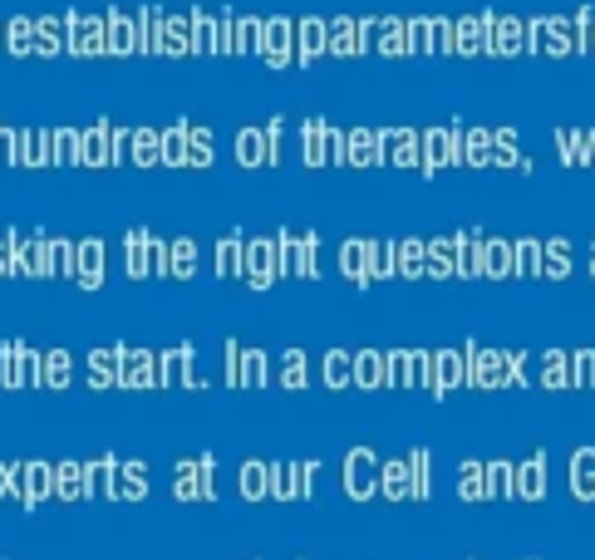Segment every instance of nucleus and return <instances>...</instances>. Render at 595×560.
I'll use <instances>...</instances> for the list:
<instances>
[{
	"instance_id": "f257e3e1",
	"label": "nucleus",
	"mask_w": 595,
	"mask_h": 560,
	"mask_svg": "<svg viewBox=\"0 0 595 560\" xmlns=\"http://www.w3.org/2000/svg\"><path fill=\"white\" fill-rule=\"evenodd\" d=\"M173 497H178V502H212V497H217V457L202 452L197 462H178Z\"/></svg>"
},
{
	"instance_id": "f03ea898",
	"label": "nucleus",
	"mask_w": 595,
	"mask_h": 560,
	"mask_svg": "<svg viewBox=\"0 0 595 560\" xmlns=\"http://www.w3.org/2000/svg\"><path fill=\"white\" fill-rule=\"evenodd\" d=\"M379 472H384V462H379L369 448H355L350 457H345V492H350L355 502L379 497Z\"/></svg>"
},
{
	"instance_id": "7ed1b4c3",
	"label": "nucleus",
	"mask_w": 595,
	"mask_h": 560,
	"mask_svg": "<svg viewBox=\"0 0 595 560\" xmlns=\"http://www.w3.org/2000/svg\"><path fill=\"white\" fill-rule=\"evenodd\" d=\"M315 462H276L271 467V497H281V502H296V497H310V487H315Z\"/></svg>"
},
{
	"instance_id": "20e7f679",
	"label": "nucleus",
	"mask_w": 595,
	"mask_h": 560,
	"mask_svg": "<svg viewBox=\"0 0 595 560\" xmlns=\"http://www.w3.org/2000/svg\"><path fill=\"white\" fill-rule=\"evenodd\" d=\"M463 354H468V384L473 389H507V354L477 349V344H468Z\"/></svg>"
},
{
	"instance_id": "39448f33",
	"label": "nucleus",
	"mask_w": 595,
	"mask_h": 560,
	"mask_svg": "<svg viewBox=\"0 0 595 560\" xmlns=\"http://www.w3.org/2000/svg\"><path fill=\"white\" fill-rule=\"evenodd\" d=\"M241 276L251 280L256 290H266L276 276H286L281 271V246L276 241H246V271Z\"/></svg>"
},
{
	"instance_id": "423d86ee",
	"label": "nucleus",
	"mask_w": 595,
	"mask_h": 560,
	"mask_svg": "<svg viewBox=\"0 0 595 560\" xmlns=\"http://www.w3.org/2000/svg\"><path fill=\"white\" fill-rule=\"evenodd\" d=\"M458 384H468V354L463 349H438L433 354V398H448Z\"/></svg>"
},
{
	"instance_id": "0eeeda50",
	"label": "nucleus",
	"mask_w": 595,
	"mask_h": 560,
	"mask_svg": "<svg viewBox=\"0 0 595 560\" xmlns=\"http://www.w3.org/2000/svg\"><path fill=\"white\" fill-rule=\"evenodd\" d=\"M119 389H158V354H148V349H123Z\"/></svg>"
},
{
	"instance_id": "6e6552de",
	"label": "nucleus",
	"mask_w": 595,
	"mask_h": 560,
	"mask_svg": "<svg viewBox=\"0 0 595 560\" xmlns=\"http://www.w3.org/2000/svg\"><path fill=\"white\" fill-rule=\"evenodd\" d=\"M55 497L60 502H89L94 497V487H89V467L84 462H55Z\"/></svg>"
},
{
	"instance_id": "1a4fd4ad",
	"label": "nucleus",
	"mask_w": 595,
	"mask_h": 560,
	"mask_svg": "<svg viewBox=\"0 0 595 560\" xmlns=\"http://www.w3.org/2000/svg\"><path fill=\"white\" fill-rule=\"evenodd\" d=\"M10 241H15V276H50V241L45 236H35V241L10 236Z\"/></svg>"
},
{
	"instance_id": "9d476101",
	"label": "nucleus",
	"mask_w": 595,
	"mask_h": 560,
	"mask_svg": "<svg viewBox=\"0 0 595 560\" xmlns=\"http://www.w3.org/2000/svg\"><path fill=\"white\" fill-rule=\"evenodd\" d=\"M379 497H389V502H409V497H414V462H409V457L384 462V472H379Z\"/></svg>"
},
{
	"instance_id": "9b49d317",
	"label": "nucleus",
	"mask_w": 595,
	"mask_h": 560,
	"mask_svg": "<svg viewBox=\"0 0 595 560\" xmlns=\"http://www.w3.org/2000/svg\"><path fill=\"white\" fill-rule=\"evenodd\" d=\"M163 384H187V389L197 384L192 379V349L187 344H173L168 354H158V389Z\"/></svg>"
},
{
	"instance_id": "f8f14e48",
	"label": "nucleus",
	"mask_w": 595,
	"mask_h": 560,
	"mask_svg": "<svg viewBox=\"0 0 595 560\" xmlns=\"http://www.w3.org/2000/svg\"><path fill=\"white\" fill-rule=\"evenodd\" d=\"M74 285H79V290H99V285H104V241H79Z\"/></svg>"
},
{
	"instance_id": "ddd939ff",
	"label": "nucleus",
	"mask_w": 595,
	"mask_h": 560,
	"mask_svg": "<svg viewBox=\"0 0 595 560\" xmlns=\"http://www.w3.org/2000/svg\"><path fill=\"white\" fill-rule=\"evenodd\" d=\"M55 497V462H25V506H40Z\"/></svg>"
},
{
	"instance_id": "4468645a",
	"label": "nucleus",
	"mask_w": 595,
	"mask_h": 560,
	"mask_svg": "<svg viewBox=\"0 0 595 560\" xmlns=\"http://www.w3.org/2000/svg\"><path fill=\"white\" fill-rule=\"evenodd\" d=\"M389 384V359L379 349H359L355 354V389H384Z\"/></svg>"
},
{
	"instance_id": "2eb2a0df",
	"label": "nucleus",
	"mask_w": 595,
	"mask_h": 560,
	"mask_svg": "<svg viewBox=\"0 0 595 560\" xmlns=\"http://www.w3.org/2000/svg\"><path fill=\"white\" fill-rule=\"evenodd\" d=\"M119 364H123V344H114V349H94V354H89V384H94V389L119 384Z\"/></svg>"
},
{
	"instance_id": "dca6fc26",
	"label": "nucleus",
	"mask_w": 595,
	"mask_h": 560,
	"mask_svg": "<svg viewBox=\"0 0 595 560\" xmlns=\"http://www.w3.org/2000/svg\"><path fill=\"white\" fill-rule=\"evenodd\" d=\"M482 276H517V246L507 241H482Z\"/></svg>"
},
{
	"instance_id": "f3484780",
	"label": "nucleus",
	"mask_w": 595,
	"mask_h": 560,
	"mask_svg": "<svg viewBox=\"0 0 595 560\" xmlns=\"http://www.w3.org/2000/svg\"><path fill=\"white\" fill-rule=\"evenodd\" d=\"M114 497H119V502H143V497H148V467H143V462H119Z\"/></svg>"
},
{
	"instance_id": "a211bd4d",
	"label": "nucleus",
	"mask_w": 595,
	"mask_h": 560,
	"mask_svg": "<svg viewBox=\"0 0 595 560\" xmlns=\"http://www.w3.org/2000/svg\"><path fill=\"white\" fill-rule=\"evenodd\" d=\"M517 497L522 502H541L546 497V457H527L517 467Z\"/></svg>"
},
{
	"instance_id": "6ab92c4d",
	"label": "nucleus",
	"mask_w": 595,
	"mask_h": 560,
	"mask_svg": "<svg viewBox=\"0 0 595 560\" xmlns=\"http://www.w3.org/2000/svg\"><path fill=\"white\" fill-rule=\"evenodd\" d=\"M369 256H374V241H345V251H340V271L355 280V285H369Z\"/></svg>"
},
{
	"instance_id": "aec40b11",
	"label": "nucleus",
	"mask_w": 595,
	"mask_h": 560,
	"mask_svg": "<svg viewBox=\"0 0 595 560\" xmlns=\"http://www.w3.org/2000/svg\"><path fill=\"white\" fill-rule=\"evenodd\" d=\"M571 492L581 502H595V448H581L571 457Z\"/></svg>"
},
{
	"instance_id": "412c9836",
	"label": "nucleus",
	"mask_w": 595,
	"mask_h": 560,
	"mask_svg": "<svg viewBox=\"0 0 595 560\" xmlns=\"http://www.w3.org/2000/svg\"><path fill=\"white\" fill-rule=\"evenodd\" d=\"M541 389H571V354H561V349H546L541 354Z\"/></svg>"
},
{
	"instance_id": "4be33fe9",
	"label": "nucleus",
	"mask_w": 595,
	"mask_h": 560,
	"mask_svg": "<svg viewBox=\"0 0 595 560\" xmlns=\"http://www.w3.org/2000/svg\"><path fill=\"white\" fill-rule=\"evenodd\" d=\"M458 497L463 502H487V462H463L458 467Z\"/></svg>"
},
{
	"instance_id": "5701e85b",
	"label": "nucleus",
	"mask_w": 595,
	"mask_h": 560,
	"mask_svg": "<svg viewBox=\"0 0 595 560\" xmlns=\"http://www.w3.org/2000/svg\"><path fill=\"white\" fill-rule=\"evenodd\" d=\"M20 354H25V344H20V339H5V344H0V384H5V389H25Z\"/></svg>"
},
{
	"instance_id": "b1692460",
	"label": "nucleus",
	"mask_w": 595,
	"mask_h": 560,
	"mask_svg": "<svg viewBox=\"0 0 595 560\" xmlns=\"http://www.w3.org/2000/svg\"><path fill=\"white\" fill-rule=\"evenodd\" d=\"M84 467H89V487H94V497H109V502H114L119 462H114V457H94V462H84Z\"/></svg>"
},
{
	"instance_id": "393cba45",
	"label": "nucleus",
	"mask_w": 595,
	"mask_h": 560,
	"mask_svg": "<svg viewBox=\"0 0 595 560\" xmlns=\"http://www.w3.org/2000/svg\"><path fill=\"white\" fill-rule=\"evenodd\" d=\"M241 497H246V502L271 497V467H266V462H246V467H241Z\"/></svg>"
},
{
	"instance_id": "a878e982",
	"label": "nucleus",
	"mask_w": 595,
	"mask_h": 560,
	"mask_svg": "<svg viewBox=\"0 0 595 560\" xmlns=\"http://www.w3.org/2000/svg\"><path fill=\"white\" fill-rule=\"evenodd\" d=\"M148 246H153V236H148V231H128V276H133V280H143L148 271H153Z\"/></svg>"
},
{
	"instance_id": "bb28decb",
	"label": "nucleus",
	"mask_w": 595,
	"mask_h": 560,
	"mask_svg": "<svg viewBox=\"0 0 595 560\" xmlns=\"http://www.w3.org/2000/svg\"><path fill=\"white\" fill-rule=\"evenodd\" d=\"M74 384V359L69 349H50L45 354V389H69Z\"/></svg>"
},
{
	"instance_id": "cd10ccee",
	"label": "nucleus",
	"mask_w": 595,
	"mask_h": 560,
	"mask_svg": "<svg viewBox=\"0 0 595 560\" xmlns=\"http://www.w3.org/2000/svg\"><path fill=\"white\" fill-rule=\"evenodd\" d=\"M325 384H330V389H345V384H355V354H345V349H330V354H325Z\"/></svg>"
},
{
	"instance_id": "c85d7f7f",
	"label": "nucleus",
	"mask_w": 595,
	"mask_h": 560,
	"mask_svg": "<svg viewBox=\"0 0 595 560\" xmlns=\"http://www.w3.org/2000/svg\"><path fill=\"white\" fill-rule=\"evenodd\" d=\"M246 271V241L241 236H227L217 246V276H241Z\"/></svg>"
},
{
	"instance_id": "c756f323",
	"label": "nucleus",
	"mask_w": 595,
	"mask_h": 560,
	"mask_svg": "<svg viewBox=\"0 0 595 560\" xmlns=\"http://www.w3.org/2000/svg\"><path fill=\"white\" fill-rule=\"evenodd\" d=\"M458 276H482V236L477 231L458 236Z\"/></svg>"
},
{
	"instance_id": "7c9ffc66",
	"label": "nucleus",
	"mask_w": 595,
	"mask_h": 560,
	"mask_svg": "<svg viewBox=\"0 0 595 560\" xmlns=\"http://www.w3.org/2000/svg\"><path fill=\"white\" fill-rule=\"evenodd\" d=\"M428 276H458V241H433L428 246Z\"/></svg>"
},
{
	"instance_id": "2f4dec72",
	"label": "nucleus",
	"mask_w": 595,
	"mask_h": 560,
	"mask_svg": "<svg viewBox=\"0 0 595 560\" xmlns=\"http://www.w3.org/2000/svg\"><path fill=\"white\" fill-rule=\"evenodd\" d=\"M487 497H517V467L512 462H487Z\"/></svg>"
},
{
	"instance_id": "473e14b6",
	"label": "nucleus",
	"mask_w": 595,
	"mask_h": 560,
	"mask_svg": "<svg viewBox=\"0 0 595 560\" xmlns=\"http://www.w3.org/2000/svg\"><path fill=\"white\" fill-rule=\"evenodd\" d=\"M79 271V246L74 241H50V276H69Z\"/></svg>"
},
{
	"instance_id": "72a5a7b5",
	"label": "nucleus",
	"mask_w": 595,
	"mask_h": 560,
	"mask_svg": "<svg viewBox=\"0 0 595 560\" xmlns=\"http://www.w3.org/2000/svg\"><path fill=\"white\" fill-rule=\"evenodd\" d=\"M389 384L394 389H414V354L409 349H389Z\"/></svg>"
},
{
	"instance_id": "f704fd0d",
	"label": "nucleus",
	"mask_w": 595,
	"mask_h": 560,
	"mask_svg": "<svg viewBox=\"0 0 595 560\" xmlns=\"http://www.w3.org/2000/svg\"><path fill=\"white\" fill-rule=\"evenodd\" d=\"M0 497L25 506V462H0Z\"/></svg>"
},
{
	"instance_id": "c9c22d12",
	"label": "nucleus",
	"mask_w": 595,
	"mask_h": 560,
	"mask_svg": "<svg viewBox=\"0 0 595 560\" xmlns=\"http://www.w3.org/2000/svg\"><path fill=\"white\" fill-rule=\"evenodd\" d=\"M428 271V246L423 241H399V276H423Z\"/></svg>"
},
{
	"instance_id": "e433bc0d",
	"label": "nucleus",
	"mask_w": 595,
	"mask_h": 560,
	"mask_svg": "<svg viewBox=\"0 0 595 560\" xmlns=\"http://www.w3.org/2000/svg\"><path fill=\"white\" fill-rule=\"evenodd\" d=\"M133 163H143V168L163 163V138L158 133H133Z\"/></svg>"
},
{
	"instance_id": "4c0bfd02",
	"label": "nucleus",
	"mask_w": 595,
	"mask_h": 560,
	"mask_svg": "<svg viewBox=\"0 0 595 560\" xmlns=\"http://www.w3.org/2000/svg\"><path fill=\"white\" fill-rule=\"evenodd\" d=\"M241 384H251V389L271 384V374H266V354H261V349H246V359H241Z\"/></svg>"
},
{
	"instance_id": "58836bf2",
	"label": "nucleus",
	"mask_w": 595,
	"mask_h": 560,
	"mask_svg": "<svg viewBox=\"0 0 595 560\" xmlns=\"http://www.w3.org/2000/svg\"><path fill=\"white\" fill-rule=\"evenodd\" d=\"M237 153H241V163H246V168H256V163L271 153V138H261V133H241Z\"/></svg>"
},
{
	"instance_id": "ea45409f",
	"label": "nucleus",
	"mask_w": 595,
	"mask_h": 560,
	"mask_svg": "<svg viewBox=\"0 0 595 560\" xmlns=\"http://www.w3.org/2000/svg\"><path fill=\"white\" fill-rule=\"evenodd\" d=\"M517 271H522V276L546 271V251H541L536 241H517Z\"/></svg>"
},
{
	"instance_id": "a19ab883",
	"label": "nucleus",
	"mask_w": 595,
	"mask_h": 560,
	"mask_svg": "<svg viewBox=\"0 0 595 560\" xmlns=\"http://www.w3.org/2000/svg\"><path fill=\"white\" fill-rule=\"evenodd\" d=\"M305 379H310V374H305V354L291 349V354L281 359V384H286V389H305Z\"/></svg>"
},
{
	"instance_id": "79ce46f5",
	"label": "nucleus",
	"mask_w": 595,
	"mask_h": 560,
	"mask_svg": "<svg viewBox=\"0 0 595 560\" xmlns=\"http://www.w3.org/2000/svg\"><path fill=\"white\" fill-rule=\"evenodd\" d=\"M571 384L576 389H595V354H571Z\"/></svg>"
},
{
	"instance_id": "37998d69",
	"label": "nucleus",
	"mask_w": 595,
	"mask_h": 560,
	"mask_svg": "<svg viewBox=\"0 0 595 560\" xmlns=\"http://www.w3.org/2000/svg\"><path fill=\"white\" fill-rule=\"evenodd\" d=\"M192 271H197V246L192 241H173V276L187 280Z\"/></svg>"
},
{
	"instance_id": "c03bdc74",
	"label": "nucleus",
	"mask_w": 595,
	"mask_h": 560,
	"mask_svg": "<svg viewBox=\"0 0 595 560\" xmlns=\"http://www.w3.org/2000/svg\"><path fill=\"white\" fill-rule=\"evenodd\" d=\"M566 271H571V246H566V241H551V246H546V276H566Z\"/></svg>"
},
{
	"instance_id": "a18cd8bd",
	"label": "nucleus",
	"mask_w": 595,
	"mask_h": 560,
	"mask_svg": "<svg viewBox=\"0 0 595 560\" xmlns=\"http://www.w3.org/2000/svg\"><path fill=\"white\" fill-rule=\"evenodd\" d=\"M409 462H414V497L428 502V487H433V477H428V452H414Z\"/></svg>"
},
{
	"instance_id": "49530a36",
	"label": "nucleus",
	"mask_w": 595,
	"mask_h": 560,
	"mask_svg": "<svg viewBox=\"0 0 595 560\" xmlns=\"http://www.w3.org/2000/svg\"><path fill=\"white\" fill-rule=\"evenodd\" d=\"M414 389L433 393V354H414Z\"/></svg>"
},
{
	"instance_id": "de8ad7c7",
	"label": "nucleus",
	"mask_w": 595,
	"mask_h": 560,
	"mask_svg": "<svg viewBox=\"0 0 595 560\" xmlns=\"http://www.w3.org/2000/svg\"><path fill=\"white\" fill-rule=\"evenodd\" d=\"M187 163H197V168L212 163V143H207V133H192V153H187Z\"/></svg>"
},
{
	"instance_id": "09e8293b",
	"label": "nucleus",
	"mask_w": 595,
	"mask_h": 560,
	"mask_svg": "<svg viewBox=\"0 0 595 560\" xmlns=\"http://www.w3.org/2000/svg\"><path fill=\"white\" fill-rule=\"evenodd\" d=\"M241 359H246V354H241L237 344H227V384H232V389L241 384Z\"/></svg>"
},
{
	"instance_id": "8fccbe9b",
	"label": "nucleus",
	"mask_w": 595,
	"mask_h": 560,
	"mask_svg": "<svg viewBox=\"0 0 595 560\" xmlns=\"http://www.w3.org/2000/svg\"><path fill=\"white\" fill-rule=\"evenodd\" d=\"M527 354H507V384H527Z\"/></svg>"
},
{
	"instance_id": "3c124183",
	"label": "nucleus",
	"mask_w": 595,
	"mask_h": 560,
	"mask_svg": "<svg viewBox=\"0 0 595 560\" xmlns=\"http://www.w3.org/2000/svg\"><path fill=\"white\" fill-rule=\"evenodd\" d=\"M0 276H15V241L0 236Z\"/></svg>"
},
{
	"instance_id": "603ef678",
	"label": "nucleus",
	"mask_w": 595,
	"mask_h": 560,
	"mask_svg": "<svg viewBox=\"0 0 595 560\" xmlns=\"http://www.w3.org/2000/svg\"><path fill=\"white\" fill-rule=\"evenodd\" d=\"M305 50H320V25H305Z\"/></svg>"
},
{
	"instance_id": "864d4df0",
	"label": "nucleus",
	"mask_w": 595,
	"mask_h": 560,
	"mask_svg": "<svg viewBox=\"0 0 595 560\" xmlns=\"http://www.w3.org/2000/svg\"><path fill=\"white\" fill-rule=\"evenodd\" d=\"M591 271H595V256H591Z\"/></svg>"
}]
</instances>
